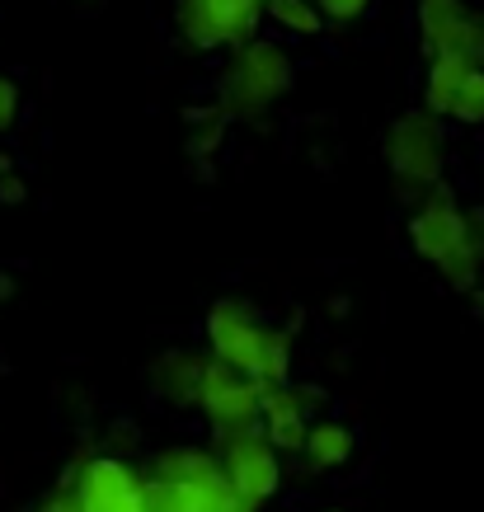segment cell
<instances>
[{
	"mask_svg": "<svg viewBox=\"0 0 484 512\" xmlns=\"http://www.w3.org/2000/svg\"><path fill=\"white\" fill-rule=\"evenodd\" d=\"M287 367H292V334H287V329H273V334H268V353H264V372H259V381H268V386H287Z\"/></svg>",
	"mask_w": 484,
	"mask_h": 512,
	"instance_id": "13",
	"label": "cell"
},
{
	"mask_svg": "<svg viewBox=\"0 0 484 512\" xmlns=\"http://www.w3.org/2000/svg\"><path fill=\"white\" fill-rule=\"evenodd\" d=\"M268 15H273V24H282V29H292V33H306V38L329 24L320 15V5H311V0H268Z\"/></svg>",
	"mask_w": 484,
	"mask_h": 512,
	"instance_id": "12",
	"label": "cell"
},
{
	"mask_svg": "<svg viewBox=\"0 0 484 512\" xmlns=\"http://www.w3.org/2000/svg\"><path fill=\"white\" fill-rule=\"evenodd\" d=\"M419 33L433 57L456 52V57L484 62V24L470 19L461 0H419Z\"/></svg>",
	"mask_w": 484,
	"mask_h": 512,
	"instance_id": "7",
	"label": "cell"
},
{
	"mask_svg": "<svg viewBox=\"0 0 484 512\" xmlns=\"http://www.w3.org/2000/svg\"><path fill=\"white\" fill-rule=\"evenodd\" d=\"M15 113H19V85L0 76V132L15 127Z\"/></svg>",
	"mask_w": 484,
	"mask_h": 512,
	"instance_id": "16",
	"label": "cell"
},
{
	"mask_svg": "<svg viewBox=\"0 0 484 512\" xmlns=\"http://www.w3.org/2000/svg\"><path fill=\"white\" fill-rule=\"evenodd\" d=\"M24 198H29V188H24V179H15V174H0V202H10V207H19Z\"/></svg>",
	"mask_w": 484,
	"mask_h": 512,
	"instance_id": "18",
	"label": "cell"
},
{
	"mask_svg": "<svg viewBox=\"0 0 484 512\" xmlns=\"http://www.w3.org/2000/svg\"><path fill=\"white\" fill-rule=\"evenodd\" d=\"M198 404L207 409V419L217 423L221 433H245L264 414V381L250 372H235L231 362L217 357L212 367H203Z\"/></svg>",
	"mask_w": 484,
	"mask_h": 512,
	"instance_id": "2",
	"label": "cell"
},
{
	"mask_svg": "<svg viewBox=\"0 0 484 512\" xmlns=\"http://www.w3.org/2000/svg\"><path fill=\"white\" fill-rule=\"evenodd\" d=\"M0 174H10V156L5 151H0Z\"/></svg>",
	"mask_w": 484,
	"mask_h": 512,
	"instance_id": "19",
	"label": "cell"
},
{
	"mask_svg": "<svg viewBox=\"0 0 484 512\" xmlns=\"http://www.w3.org/2000/svg\"><path fill=\"white\" fill-rule=\"evenodd\" d=\"M306 451H311V461L320 470L344 466L348 456H353V433H348L344 423H334V419L311 423V442H306Z\"/></svg>",
	"mask_w": 484,
	"mask_h": 512,
	"instance_id": "10",
	"label": "cell"
},
{
	"mask_svg": "<svg viewBox=\"0 0 484 512\" xmlns=\"http://www.w3.org/2000/svg\"><path fill=\"white\" fill-rule=\"evenodd\" d=\"M409 240H414V249H419L428 264H447L456 249L470 240V221L456 212L447 198H438V202H428L419 217L409 221Z\"/></svg>",
	"mask_w": 484,
	"mask_h": 512,
	"instance_id": "8",
	"label": "cell"
},
{
	"mask_svg": "<svg viewBox=\"0 0 484 512\" xmlns=\"http://www.w3.org/2000/svg\"><path fill=\"white\" fill-rule=\"evenodd\" d=\"M456 123H484V66H470L466 85H461V94H456V109H452Z\"/></svg>",
	"mask_w": 484,
	"mask_h": 512,
	"instance_id": "14",
	"label": "cell"
},
{
	"mask_svg": "<svg viewBox=\"0 0 484 512\" xmlns=\"http://www.w3.org/2000/svg\"><path fill=\"white\" fill-rule=\"evenodd\" d=\"M38 512H85V498H80V489L71 494V484H62L52 498H43V508Z\"/></svg>",
	"mask_w": 484,
	"mask_h": 512,
	"instance_id": "17",
	"label": "cell"
},
{
	"mask_svg": "<svg viewBox=\"0 0 484 512\" xmlns=\"http://www.w3.org/2000/svg\"><path fill=\"white\" fill-rule=\"evenodd\" d=\"M264 10V0H179V29L207 52L221 43H245Z\"/></svg>",
	"mask_w": 484,
	"mask_h": 512,
	"instance_id": "4",
	"label": "cell"
},
{
	"mask_svg": "<svg viewBox=\"0 0 484 512\" xmlns=\"http://www.w3.org/2000/svg\"><path fill=\"white\" fill-rule=\"evenodd\" d=\"M386 156H391V170L400 174V184H438L442 174V127L438 113L414 109L400 113L386 137Z\"/></svg>",
	"mask_w": 484,
	"mask_h": 512,
	"instance_id": "3",
	"label": "cell"
},
{
	"mask_svg": "<svg viewBox=\"0 0 484 512\" xmlns=\"http://www.w3.org/2000/svg\"><path fill=\"white\" fill-rule=\"evenodd\" d=\"M287 90H292L287 52L278 43H245L221 76V113L226 118H254Z\"/></svg>",
	"mask_w": 484,
	"mask_h": 512,
	"instance_id": "1",
	"label": "cell"
},
{
	"mask_svg": "<svg viewBox=\"0 0 484 512\" xmlns=\"http://www.w3.org/2000/svg\"><path fill=\"white\" fill-rule=\"evenodd\" d=\"M470 57H456V52H442V57H433V66H428V109L433 113H452L456 109V94H461V85H466L470 76Z\"/></svg>",
	"mask_w": 484,
	"mask_h": 512,
	"instance_id": "9",
	"label": "cell"
},
{
	"mask_svg": "<svg viewBox=\"0 0 484 512\" xmlns=\"http://www.w3.org/2000/svg\"><path fill=\"white\" fill-rule=\"evenodd\" d=\"M320 5V15L329 19V24H353V19L367 10V0H315Z\"/></svg>",
	"mask_w": 484,
	"mask_h": 512,
	"instance_id": "15",
	"label": "cell"
},
{
	"mask_svg": "<svg viewBox=\"0 0 484 512\" xmlns=\"http://www.w3.org/2000/svg\"><path fill=\"white\" fill-rule=\"evenodd\" d=\"M273 442H268V433H254V428H245V433H231V442H226V461H221V470H226V480H231V489L240 494V503L245 508H259L264 498L278 494V456H273Z\"/></svg>",
	"mask_w": 484,
	"mask_h": 512,
	"instance_id": "5",
	"label": "cell"
},
{
	"mask_svg": "<svg viewBox=\"0 0 484 512\" xmlns=\"http://www.w3.org/2000/svg\"><path fill=\"white\" fill-rule=\"evenodd\" d=\"M207 339H212V353L221 362H231L235 372H264V353H268V329H259L250 320L245 306L235 301H217L212 315H207Z\"/></svg>",
	"mask_w": 484,
	"mask_h": 512,
	"instance_id": "6",
	"label": "cell"
},
{
	"mask_svg": "<svg viewBox=\"0 0 484 512\" xmlns=\"http://www.w3.org/2000/svg\"><path fill=\"white\" fill-rule=\"evenodd\" d=\"M160 475L165 480H198V484H231L226 470H217V461L207 451H170L160 461Z\"/></svg>",
	"mask_w": 484,
	"mask_h": 512,
	"instance_id": "11",
	"label": "cell"
}]
</instances>
